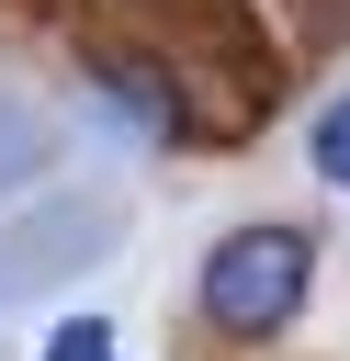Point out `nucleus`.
<instances>
[{
	"label": "nucleus",
	"instance_id": "nucleus-1",
	"mask_svg": "<svg viewBox=\"0 0 350 361\" xmlns=\"http://www.w3.org/2000/svg\"><path fill=\"white\" fill-rule=\"evenodd\" d=\"M305 271H316L305 226H237V237L203 259V316H215L226 338H271V327H294Z\"/></svg>",
	"mask_w": 350,
	"mask_h": 361
},
{
	"label": "nucleus",
	"instance_id": "nucleus-2",
	"mask_svg": "<svg viewBox=\"0 0 350 361\" xmlns=\"http://www.w3.org/2000/svg\"><path fill=\"white\" fill-rule=\"evenodd\" d=\"M90 79L124 102V124H135V135H181V79H169V68H135V56H90Z\"/></svg>",
	"mask_w": 350,
	"mask_h": 361
},
{
	"label": "nucleus",
	"instance_id": "nucleus-3",
	"mask_svg": "<svg viewBox=\"0 0 350 361\" xmlns=\"http://www.w3.org/2000/svg\"><path fill=\"white\" fill-rule=\"evenodd\" d=\"M305 147H316V169H327V180H339V192H350V102H327V113H316V135H305Z\"/></svg>",
	"mask_w": 350,
	"mask_h": 361
},
{
	"label": "nucleus",
	"instance_id": "nucleus-4",
	"mask_svg": "<svg viewBox=\"0 0 350 361\" xmlns=\"http://www.w3.org/2000/svg\"><path fill=\"white\" fill-rule=\"evenodd\" d=\"M45 361H113V327H102V316H68V327L45 338Z\"/></svg>",
	"mask_w": 350,
	"mask_h": 361
}]
</instances>
